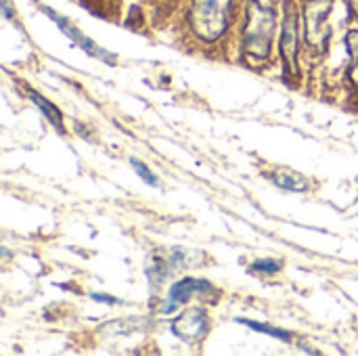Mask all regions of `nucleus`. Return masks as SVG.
<instances>
[{
  "mask_svg": "<svg viewBox=\"0 0 358 356\" xmlns=\"http://www.w3.org/2000/svg\"><path fill=\"white\" fill-rule=\"evenodd\" d=\"M275 34L273 8L252 0L248 4V21L243 27V59L250 65H262L271 57Z\"/></svg>",
  "mask_w": 358,
  "mask_h": 356,
  "instance_id": "nucleus-1",
  "label": "nucleus"
},
{
  "mask_svg": "<svg viewBox=\"0 0 358 356\" xmlns=\"http://www.w3.org/2000/svg\"><path fill=\"white\" fill-rule=\"evenodd\" d=\"M231 0H193L189 21L197 38L206 42L218 40L229 25Z\"/></svg>",
  "mask_w": 358,
  "mask_h": 356,
  "instance_id": "nucleus-2",
  "label": "nucleus"
},
{
  "mask_svg": "<svg viewBox=\"0 0 358 356\" xmlns=\"http://www.w3.org/2000/svg\"><path fill=\"white\" fill-rule=\"evenodd\" d=\"M334 0H308L304 4V31H306V42L315 48H325L329 40V25L327 17L331 13Z\"/></svg>",
  "mask_w": 358,
  "mask_h": 356,
  "instance_id": "nucleus-3",
  "label": "nucleus"
},
{
  "mask_svg": "<svg viewBox=\"0 0 358 356\" xmlns=\"http://www.w3.org/2000/svg\"><path fill=\"white\" fill-rule=\"evenodd\" d=\"M298 15L289 10L283 21V31H281V57H283V69L285 78H298Z\"/></svg>",
  "mask_w": 358,
  "mask_h": 356,
  "instance_id": "nucleus-4",
  "label": "nucleus"
},
{
  "mask_svg": "<svg viewBox=\"0 0 358 356\" xmlns=\"http://www.w3.org/2000/svg\"><path fill=\"white\" fill-rule=\"evenodd\" d=\"M193 294H199V296L214 294V285H212L208 279H193V277L180 279V281H176V283L170 287L168 300H166V304L162 306L159 313H164V315L174 313L178 306H182L185 302H189Z\"/></svg>",
  "mask_w": 358,
  "mask_h": 356,
  "instance_id": "nucleus-5",
  "label": "nucleus"
},
{
  "mask_svg": "<svg viewBox=\"0 0 358 356\" xmlns=\"http://www.w3.org/2000/svg\"><path fill=\"white\" fill-rule=\"evenodd\" d=\"M170 329H172V334L178 340L195 344V342H199L208 334V317H206L203 311L191 308V311H185L182 315H178L170 323Z\"/></svg>",
  "mask_w": 358,
  "mask_h": 356,
  "instance_id": "nucleus-6",
  "label": "nucleus"
},
{
  "mask_svg": "<svg viewBox=\"0 0 358 356\" xmlns=\"http://www.w3.org/2000/svg\"><path fill=\"white\" fill-rule=\"evenodd\" d=\"M46 13H48V17H52V19H55V21L59 23L61 31H63V34H67V36H69V38H71V40H73V42H76V44H78V46H80L82 50H86L88 55H92V57H99V59L107 61L109 65H113L115 57H113L111 52H107V50H103L101 46H96V44H94V42H92L90 38H86L84 34H80V31H78V29H76V27H73V25H71L69 21H65L63 17L55 15V13H52L50 8H46Z\"/></svg>",
  "mask_w": 358,
  "mask_h": 356,
  "instance_id": "nucleus-7",
  "label": "nucleus"
},
{
  "mask_svg": "<svg viewBox=\"0 0 358 356\" xmlns=\"http://www.w3.org/2000/svg\"><path fill=\"white\" fill-rule=\"evenodd\" d=\"M271 180H273L279 189H285V191H294V193L306 191V180H304V176L294 174V172H287V170H277V172H273V174H271Z\"/></svg>",
  "mask_w": 358,
  "mask_h": 356,
  "instance_id": "nucleus-8",
  "label": "nucleus"
},
{
  "mask_svg": "<svg viewBox=\"0 0 358 356\" xmlns=\"http://www.w3.org/2000/svg\"><path fill=\"white\" fill-rule=\"evenodd\" d=\"M29 99H31V101H34V105L44 113V118H46V120H48V122L59 130V132H63V113L57 109V105L48 103L44 97H40V94H38V92H34V90L29 92Z\"/></svg>",
  "mask_w": 358,
  "mask_h": 356,
  "instance_id": "nucleus-9",
  "label": "nucleus"
},
{
  "mask_svg": "<svg viewBox=\"0 0 358 356\" xmlns=\"http://www.w3.org/2000/svg\"><path fill=\"white\" fill-rule=\"evenodd\" d=\"M237 323L239 325H245V327H250V329H254L258 334L273 336V338H277L281 342H287V344L292 342V334L285 332V329H279V327H273V325H266V323H258V321H250V319H237Z\"/></svg>",
  "mask_w": 358,
  "mask_h": 356,
  "instance_id": "nucleus-10",
  "label": "nucleus"
},
{
  "mask_svg": "<svg viewBox=\"0 0 358 356\" xmlns=\"http://www.w3.org/2000/svg\"><path fill=\"white\" fill-rule=\"evenodd\" d=\"M346 44H348V52L352 57V69H350V76L355 78V82H358V29L348 31L346 36Z\"/></svg>",
  "mask_w": 358,
  "mask_h": 356,
  "instance_id": "nucleus-11",
  "label": "nucleus"
},
{
  "mask_svg": "<svg viewBox=\"0 0 358 356\" xmlns=\"http://www.w3.org/2000/svg\"><path fill=\"white\" fill-rule=\"evenodd\" d=\"M283 269V264L279 260H256L250 271L252 273H258V275H275Z\"/></svg>",
  "mask_w": 358,
  "mask_h": 356,
  "instance_id": "nucleus-12",
  "label": "nucleus"
},
{
  "mask_svg": "<svg viewBox=\"0 0 358 356\" xmlns=\"http://www.w3.org/2000/svg\"><path fill=\"white\" fill-rule=\"evenodd\" d=\"M130 166L134 168V172L143 178V183H147V185H151V187H159V180H157V176L141 162V159H130Z\"/></svg>",
  "mask_w": 358,
  "mask_h": 356,
  "instance_id": "nucleus-13",
  "label": "nucleus"
},
{
  "mask_svg": "<svg viewBox=\"0 0 358 356\" xmlns=\"http://www.w3.org/2000/svg\"><path fill=\"white\" fill-rule=\"evenodd\" d=\"M90 298L96 302H105V304H117V298H109L107 294H90Z\"/></svg>",
  "mask_w": 358,
  "mask_h": 356,
  "instance_id": "nucleus-14",
  "label": "nucleus"
},
{
  "mask_svg": "<svg viewBox=\"0 0 358 356\" xmlns=\"http://www.w3.org/2000/svg\"><path fill=\"white\" fill-rule=\"evenodd\" d=\"M352 10H355V15L358 17V0H352Z\"/></svg>",
  "mask_w": 358,
  "mask_h": 356,
  "instance_id": "nucleus-15",
  "label": "nucleus"
}]
</instances>
